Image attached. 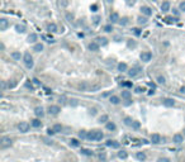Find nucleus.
<instances>
[{
	"mask_svg": "<svg viewBox=\"0 0 185 162\" xmlns=\"http://www.w3.org/2000/svg\"><path fill=\"white\" fill-rule=\"evenodd\" d=\"M23 60H24V63H25V66H27L28 68L33 67V58L31 56V53H25L24 57H23Z\"/></svg>",
	"mask_w": 185,
	"mask_h": 162,
	"instance_id": "1",
	"label": "nucleus"
},
{
	"mask_svg": "<svg viewBox=\"0 0 185 162\" xmlns=\"http://www.w3.org/2000/svg\"><path fill=\"white\" fill-rule=\"evenodd\" d=\"M29 124L27 123V122H20L19 124H18V129H19L20 132H23V133H25V132L29 130Z\"/></svg>",
	"mask_w": 185,
	"mask_h": 162,
	"instance_id": "2",
	"label": "nucleus"
},
{
	"mask_svg": "<svg viewBox=\"0 0 185 162\" xmlns=\"http://www.w3.org/2000/svg\"><path fill=\"white\" fill-rule=\"evenodd\" d=\"M10 146H12V139L8 137H4L1 139V142H0V147L1 148H6V147H10Z\"/></svg>",
	"mask_w": 185,
	"mask_h": 162,
	"instance_id": "3",
	"label": "nucleus"
},
{
	"mask_svg": "<svg viewBox=\"0 0 185 162\" xmlns=\"http://www.w3.org/2000/svg\"><path fill=\"white\" fill-rule=\"evenodd\" d=\"M151 58H152V53L151 52H142L141 53V60L142 61L148 62V61H151Z\"/></svg>",
	"mask_w": 185,
	"mask_h": 162,
	"instance_id": "4",
	"label": "nucleus"
},
{
	"mask_svg": "<svg viewBox=\"0 0 185 162\" xmlns=\"http://www.w3.org/2000/svg\"><path fill=\"white\" fill-rule=\"evenodd\" d=\"M50 114H52V115H57L58 113H60V106H57V105H51L50 108Z\"/></svg>",
	"mask_w": 185,
	"mask_h": 162,
	"instance_id": "5",
	"label": "nucleus"
},
{
	"mask_svg": "<svg viewBox=\"0 0 185 162\" xmlns=\"http://www.w3.org/2000/svg\"><path fill=\"white\" fill-rule=\"evenodd\" d=\"M108 147H112V148H119V142H117V141H112V139H109V141H106L105 143Z\"/></svg>",
	"mask_w": 185,
	"mask_h": 162,
	"instance_id": "6",
	"label": "nucleus"
},
{
	"mask_svg": "<svg viewBox=\"0 0 185 162\" xmlns=\"http://www.w3.org/2000/svg\"><path fill=\"white\" fill-rule=\"evenodd\" d=\"M151 142L155 143V144H157V143L161 142V135L157 134V133H153L152 135H151Z\"/></svg>",
	"mask_w": 185,
	"mask_h": 162,
	"instance_id": "7",
	"label": "nucleus"
},
{
	"mask_svg": "<svg viewBox=\"0 0 185 162\" xmlns=\"http://www.w3.org/2000/svg\"><path fill=\"white\" fill-rule=\"evenodd\" d=\"M141 12H142V14H145L146 17H150L151 14H152V10H151V8H148V6H142Z\"/></svg>",
	"mask_w": 185,
	"mask_h": 162,
	"instance_id": "8",
	"label": "nucleus"
},
{
	"mask_svg": "<svg viewBox=\"0 0 185 162\" xmlns=\"http://www.w3.org/2000/svg\"><path fill=\"white\" fill-rule=\"evenodd\" d=\"M162 104H164L165 106H167V108H171V106L175 105V101H174L172 99H165V100L162 101Z\"/></svg>",
	"mask_w": 185,
	"mask_h": 162,
	"instance_id": "9",
	"label": "nucleus"
},
{
	"mask_svg": "<svg viewBox=\"0 0 185 162\" xmlns=\"http://www.w3.org/2000/svg\"><path fill=\"white\" fill-rule=\"evenodd\" d=\"M8 25H9V23L6 19H4V18L0 19V29H1V31H5V29L8 28Z\"/></svg>",
	"mask_w": 185,
	"mask_h": 162,
	"instance_id": "10",
	"label": "nucleus"
},
{
	"mask_svg": "<svg viewBox=\"0 0 185 162\" xmlns=\"http://www.w3.org/2000/svg\"><path fill=\"white\" fill-rule=\"evenodd\" d=\"M31 126H32L33 128H39L41 126H42V122H41L39 119H33V120L31 122Z\"/></svg>",
	"mask_w": 185,
	"mask_h": 162,
	"instance_id": "11",
	"label": "nucleus"
},
{
	"mask_svg": "<svg viewBox=\"0 0 185 162\" xmlns=\"http://www.w3.org/2000/svg\"><path fill=\"white\" fill-rule=\"evenodd\" d=\"M183 139H184L183 134H179V133H177V134H175V135H174V142H175V143H177V144L183 142Z\"/></svg>",
	"mask_w": 185,
	"mask_h": 162,
	"instance_id": "12",
	"label": "nucleus"
},
{
	"mask_svg": "<svg viewBox=\"0 0 185 162\" xmlns=\"http://www.w3.org/2000/svg\"><path fill=\"white\" fill-rule=\"evenodd\" d=\"M161 10L162 12H169L170 10V3L169 1H164L161 4Z\"/></svg>",
	"mask_w": 185,
	"mask_h": 162,
	"instance_id": "13",
	"label": "nucleus"
},
{
	"mask_svg": "<svg viewBox=\"0 0 185 162\" xmlns=\"http://www.w3.org/2000/svg\"><path fill=\"white\" fill-rule=\"evenodd\" d=\"M89 50L90 51H98L99 50V43L98 42H91L89 45Z\"/></svg>",
	"mask_w": 185,
	"mask_h": 162,
	"instance_id": "14",
	"label": "nucleus"
},
{
	"mask_svg": "<svg viewBox=\"0 0 185 162\" xmlns=\"http://www.w3.org/2000/svg\"><path fill=\"white\" fill-rule=\"evenodd\" d=\"M139 71H141V70H139V67H134V68H132V70H131V71H129V72H128V75L133 77V76L138 75V73H139Z\"/></svg>",
	"mask_w": 185,
	"mask_h": 162,
	"instance_id": "15",
	"label": "nucleus"
},
{
	"mask_svg": "<svg viewBox=\"0 0 185 162\" xmlns=\"http://www.w3.org/2000/svg\"><path fill=\"white\" fill-rule=\"evenodd\" d=\"M34 113L37 117H43V108H41V106H37V108L34 109Z\"/></svg>",
	"mask_w": 185,
	"mask_h": 162,
	"instance_id": "16",
	"label": "nucleus"
},
{
	"mask_svg": "<svg viewBox=\"0 0 185 162\" xmlns=\"http://www.w3.org/2000/svg\"><path fill=\"white\" fill-rule=\"evenodd\" d=\"M110 20H112L113 23L118 22V20H119V14H118V13H112V14H110Z\"/></svg>",
	"mask_w": 185,
	"mask_h": 162,
	"instance_id": "17",
	"label": "nucleus"
},
{
	"mask_svg": "<svg viewBox=\"0 0 185 162\" xmlns=\"http://www.w3.org/2000/svg\"><path fill=\"white\" fill-rule=\"evenodd\" d=\"M103 137H104V134L100 130H95V141H102Z\"/></svg>",
	"mask_w": 185,
	"mask_h": 162,
	"instance_id": "18",
	"label": "nucleus"
},
{
	"mask_svg": "<svg viewBox=\"0 0 185 162\" xmlns=\"http://www.w3.org/2000/svg\"><path fill=\"white\" fill-rule=\"evenodd\" d=\"M47 29H48V32H57V25L55 24V23H51L48 24V27H47Z\"/></svg>",
	"mask_w": 185,
	"mask_h": 162,
	"instance_id": "19",
	"label": "nucleus"
},
{
	"mask_svg": "<svg viewBox=\"0 0 185 162\" xmlns=\"http://www.w3.org/2000/svg\"><path fill=\"white\" fill-rule=\"evenodd\" d=\"M79 89L80 90H84V91H88V90H90L91 89V86H89L88 85V84H80V85H79Z\"/></svg>",
	"mask_w": 185,
	"mask_h": 162,
	"instance_id": "20",
	"label": "nucleus"
},
{
	"mask_svg": "<svg viewBox=\"0 0 185 162\" xmlns=\"http://www.w3.org/2000/svg\"><path fill=\"white\" fill-rule=\"evenodd\" d=\"M136 157H137V160H139V161H145L146 160V154L143 152H137Z\"/></svg>",
	"mask_w": 185,
	"mask_h": 162,
	"instance_id": "21",
	"label": "nucleus"
},
{
	"mask_svg": "<svg viewBox=\"0 0 185 162\" xmlns=\"http://www.w3.org/2000/svg\"><path fill=\"white\" fill-rule=\"evenodd\" d=\"M81 153L85 154V156H92V151L88 148H81Z\"/></svg>",
	"mask_w": 185,
	"mask_h": 162,
	"instance_id": "22",
	"label": "nucleus"
},
{
	"mask_svg": "<svg viewBox=\"0 0 185 162\" xmlns=\"http://www.w3.org/2000/svg\"><path fill=\"white\" fill-rule=\"evenodd\" d=\"M36 40H37V34L32 33V34L28 36V42H29V43H33V42H36Z\"/></svg>",
	"mask_w": 185,
	"mask_h": 162,
	"instance_id": "23",
	"label": "nucleus"
},
{
	"mask_svg": "<svg viewBox=\"0 0 185 162\" xmlns=\"http://www.w3.org/2000/svg\"><path fill=\"white\" fill-rule=\"evenodd\" d=\"M118 157L122 158V160H125V158L128 157V153L125 152V151H120V152H118Z\"/></svg>",
	"mask_w": 185,
	"mask_h": 162,
	"instance_id": "24",
	"label": "nucleus"
},
{
	"mask_svg": "<svg viewBox=\"0 0 185 162\" xmlns=\"http://www.w3.org/2000/svg\"><path fill=\"white\" fill-rule=\"evenodd\" d=\"M118 70H119V71H127V65L124 63V62H120L119 65H118Z\"/></svg>",
	"mask_w": 185,
	"mask_h": 162,
	"instance_id": "25",
	"label": "nucleus"
},
{
	"mask_svg": "<svg viewBox=\"0 0 185 162\" xmlns=\"http://www.w3.org/2000/svg\"><path fill=\"white\" fill-rule=\"evenodd\" d=\"M89 141H95V130H92V132H89L88 133V138Z\"/></svg>",
	"mask_w": 185,
	"mask_h": 162,
	"instance_id": "26",
	"label": "nucleus"
},
{
	"mask_svg": "<svg viewBox=\"0 0 185 162\" xmlns=\"http://www.w3.org/2000/svg\"><path fill=\"white\" fill-rule=\"evenodd\" d=\"M15 31H17L18 33H23V32L25 31V27H24V25H19V24H17V25H15Z\"/></svg>",
	"mask_w": 185,
	"mask_h": 162,
	"instance_id": "27",
	"label": "nucleus"
},
{
	"mask_svg": "<svg viewBox=\"0 0 185 162\" xmlns=\"http://www.w3.org/2000/svg\"><path fill=\"white\" fill-rule=\"evenodd\" d=\"M106 129H109V130H114V129H116V124L112 123V122H108V123H106Z\"/></svg>",
	"mask_w": 185,
	"mask_h": 162,
	"instance_id": "28",
	"label": "nucleus"
},
{
	"mask_svg": "<svg viewBox=\"0 0 185 162\" xmlns=\"http://www.w3.org/2000/svg\"><path fill=\"white\" fill-rule=\"evenodd\" d=\"M79 137H80L81 139L88 138V132H86V130H80V132H79Z\"/></svg>",
	"mask_w": 185,
	"mask_h": 162,
	"instance_id": "29",
	"label": "nucleus"
},
{
	"mask_svg": "<svg viewBox=\"0 0 185 162\" xmlns=\"http://www.w3.org/2000/svg\"><path fill=\"white\" fill-rule=\"evenodd\" d=\"M42 50H43V45H42V43H37V45L34 46V51H36V52H41Z\"/></svg>",
	"mask_w": 185,
	"mask_h": 162,
	"instance_id": "30",
	"label": "nucleus"
},
{
	"mask_svg": "<svg viewBox=\"0 0 185 162\" xmlns=\"http://www.w3.org/2000/svg\"><path fill=\"white\" fill-rule=\"evenodd\" d=\"M110 103H112V104H118V103H119V98L118 96H110Z\"/></svg>",
	"mask_w": 185,
	"mask_h": 162,
	"instance_id": "31",
	"label": "nucleus"
},
{
	"mask_svg": "<svg viewBox=\"0 0 185 162\" xmlns=\"http://www.w3.org/2000/svg\"><path fill=\"white\" fill-rule=\"evenodd\" d=\"M122 98L123 99H129L131 98V93H129V91H122Z\"/></svg>",
	"mask_w": 185,
	"mask_h": 162,
	"instance_id": "32",
	"label": "nucleus"
},
{
	"mask_svg": "<svg viewBox=\"0 0 185 162\" xmlns=\"http://www.w3.org/2000/svg\"><path fill=\"white\" fill-rule=\"evenodd\" d=\"M97 40H98V43H99V45H102V46H105L106 43H108V40H106L105 38H98Z\"/></svg>",
	"mask_w": 185,
	"mask_h": 162,
	"instance_id": "33",
	"label": "nucleus"
},
{
	"mask_svg": "<svg viewBox=\"0 0 185 162\" xmlns=\"http://www.w3.org/2000/svg\"><path fill=\"white\" fill-rule=\"evenodd\" d=\"M70 144L74 146V147H79L80 143H79V141H77V139H71V141H70Z\"/></svg>",
	"mask_w": 185,
	"mask_h": 162,
	"instance_id": "34",
	"label": "nucleus"
},
{
	"mask_svg": "<svg viewBox=\"0 0 185 162\" xmlns=\"http://www.w3.org/2000/svg\"><path fill=\"white\" fill-rule=\"evenodd\" d=\"M132 127L134 128V129H138V128L141 127V123H139V122H136V120H133V123H132Z\"/></svg>",
	"mask_w": 185,
	"mask_h": 162,
	"instance_id": "35",
	"label": "nucleus"
},
{
	"mask_svg": "<svg viewBox=\"0 0 185 162\" xmlns=\"http://www.w3.org/2000/svg\"><path fill=\"white\" fill-rule=\"evenodd\" d=\"M61 129H62L61 124H55V126H53V130L56 132V133H57V132H61Z\"/></svg>",
	"mask_w": 185,
	"mask_h": 162,
	"instance_id": "36",
	"label": "nucleus"
},
{
	"mask_svg": "<svg viewBox=\"0 0 185 162\" xmlns=\"http://www.w3.org/2000/svg\"><path fill=\"white\" fill-rule=\"evenodd\" d=\"M12 57L14 60H20V53L19 52H13L12 53Z\"/></svg>",
	"mask_w": 185,
	"mask_h": 162,
	"instance_id": "37",
	"label": "nucleus"
},
{
	"mask_svg": "<svg viewBox=\"0 0 185 162\" xmlns=\"http://www.w3.org/2000/svg\"><path fill=\"white\" fill-rule=\"evenodd\" d=\"M124 123L127 124V126H132V123H133V120L131 119L129 117H127V118H124Z\"/></svg>",
	"mask_w": 185,
	"mask_h": 162,
	"instance_id": "38",
	"label": "nucleus"
},
{
	"mask_svg": "<svg viewBox=\"0 0 185 162\" xmlns=\"http://www.w3.org/2000/svg\"><path fill=\"white\" fill-rule=\"evenodd\" d=\"M138 23H139V24H146V23H147V19H146V18L139 17V18H138Z\"/></svg>",
	"mask_w": 185,
	"mask_h": 162,
	"instance_id": "39",
	"label": "nucleus"
},
{
	"mask_svg": "<svg viewBox=\"0 0 185 162\" xmlns=\"http://www.w3.org/2000/svg\"><path fill=\"white\" fill-rule=\"evenodd\" d=\"M157 81H158V82H160V84H162V85H164V84L166 82V81H165V77H164V76H158V77H157Z\"/></svg>",
	"mask_w": 185,
	"mask_h": 162,
	"instance_id": "40",
	"label": "nucleus"
},
{
	"mask_svg": "<svg viewBox=\"0 0 185 162\" xmlns=\"http://www.w3.org/2000/svg\"><path fill=\"white\" fill-rule=\"evenodd\" d=\"M122 85L124 87H132V82H129V81H125V82H122Z\"/></svg>",
	"mask_w": 185,
	"mask_h": 162,
	"instance_id": "41",
	"label": "nucleus"
},
{
	"mask_svg": "<svg viewBox=\"0 0 185 162\" xmlns=\"http://www.w3.org/2000/svg\"><path fill=\"white\" fill-rule=\"evenodd\" d=\"M104 31H105V32H112V31H113L112 25H109V24H108V25H105V27H104Z\"/></svg>",
	"mask_w": 185,
	"mask_h": 162,
	"instance_id": "42",
	"label": "nucleus"
},
{
	"mask_svg": "<svg viewBox=\"0 0 185 162\" xmlns=\"http://www.w3.org/2000/svg\"><path fill=\"white\" fill-rule=\"evenodd\" d=\"M99 120H100L102 123H105V122L108 120V117H106V115H102V117H100V119H99Z\"/></svg>",
	"mask_w": 185,
	"mask_h": 162,
	"instance_id": "43",
	"label": "nucleus"
},
{
	"mask_svg": "<svg viewBox=\"0 0 185 162\" xmlns=\"http://www.w3.org/2000/svg\"><path fill=\"white\" fill-rule=\"evenodd\" d=\"M133 33H134L136 36H139V34H141V31H139L138 28H133Z\"/></svg>",
	"mask_w": 185,
	"mask_h": 162,
	"instance_id": "44",
	"label": "nucleus"
},
{
	"mask_svg": "<svg viewBox=\"0 0 185 162\" xmlns=\"http://www.w3.org/2000/svg\"><path fill=\"white\" fill-rule=\"evenodd\" d=\"M179 8H180V10L185 12V1H181V3H180V6H179Z\"/></svg>",
	"mask_w": 185,
	"mask_h": 162,
	"instance_id": "45",
	"label": "nucleus"
},
{
	"mask_svg": "<svg viewBox=\"0 0 185 162\" xmlns=\"http://www.w3.org/2000/svg\"><path fill=\"white\" fill-rule=\"evenodd\" d=\"M25 87H28V89H31V90L34 89V87H33V85H32V82H25Z\"/></svg>",
	"mask_w": 185,
	"mask_h": 162,
	"instance_id": "46",
	"label": "nucleus"
},
{
	"mask_svg": "<svg viewBox=\"0 0 185 162\" xmlns=\"http://www.w3.org/2000/svg\"><path fill=\"white\" fill-rule=\"evenodd\" d=\"M157 162H170V160H169V158H166V157H164V158H160Z\"/></svg>",
	"mask_w": 185,
	"mask_h": 162,
	"instance_id": "47",
	"label": "nucleus"
},
{
	"mask_svg": "<svg viewBox=\"0 0 185 162\" xmlns=\"http://www.w3.org/2000/svg\"><path fill=\"white\" fill-rule=\"evenodd\" d=\"M127 20H128L127 18H123V19L119 22V23H120V24H123V25H125V24H127Z\"/></svg>",
	"mask_w": 185,
	"mask_h": 162,
	"instance_id": "48",
	"label": "nucleus"
},
{
	"mask_svg": "<svg viewBox=\"0 0 185 162\" xmlns=\"http://www.w3.org/2000/svg\"><path fill=\"white\" fill-rule=\"evenodd\" d=\"M97 9H98V5H91V12H97Z\"/></svg>",
	"mask_w": 185,
	"mask_h": 162,
	"instance_id": "49",
	"label": "nucleus"
},
{
	"mask_svg": "<svg viewBox=\"0 0 185 162\" xmlns=\"http://www.w3.org/2000/svg\"><path fill=\"white\" fill-rule=\"evenodd\" d=\"M92 20H94V23H95V24H98V23H99V20H100V18H99V17H95Z\"/></svg>",
	"mask_w": 185,
	"mask_h": 162,
	"instance_id": "50",
	"label": "nucleus"
},
{
	"mask_svg": "<svg viewBox=\"0 0 185 162\" xmlns=\"http://www.w3.org/2000/svg\"><path fill=\"white\" fill-rule=\"evenodd\" d=\"M110 94H112V93H110V91H106V93H104V94L102 95V96H103V98H106V96H109Z\"/></svg>",
	"mask_w": 185,
	"mask_h": 162,
	"instance_id": "51",
	"label": "nucleus"
},
{
	"mask_svg": "<svg viewBox=\"0 0 185 162\" xmlns=\"http://www.w3.org/2000/svg\"><path fill=\"white\" fill-rule=\"evenodd\" d=\"M43 141L47 143V144H52V141H50V139H47V138H43Z\"/></svg>",
	"mask_w": 185,
	"mask_h": 162,
	"instance_id": "52",
	"label": "nucleus"
},
{
	"mask_svg": "<svg viewBox=\"0 0 185 162\" xmlns=\"http://www.w3.org/2000/svg\"><path fill=\"white\" fill-rule=\"evenodd\" d=\"M47 132H48V134H50V135H52V134H55V133H56V132L53 130V128H52V129H48Z\"/></svg>",
	"mask_w": 185,
	"mask_h": 162,
	"instance_id": "53",
	"label": "nucleus"
},
{
	"mask_svg": "<svg viewBox=\"0 0 185 162\" xmlns=\"http://www.w3.org/2000/svg\"><path fill=\"white\" fill-rule=\"evenodd\" d=\"M99 158H100V160H105V154L104 153H100V154H99Z\"/></svg>",
	"mask_w": 185,
	"mask_h": 162,
	"instance_id": "54",
	"label": "nucleus"
},
{
	"mask_svg": "<svg viewBox=\"0 0 185 162\" xmlns=\"http://www.w3.org/2000/svg\"><path fill=\"white\" fill-rule=\"evenodd\" d=\"M136 43L134 42H128V47H134Z\"/></svg>",
	"mask_w": 185,
	"mask_h": 162,
	"instance_id": "55",
	"label": "nucleus"
},
{
	"mask_svg": "<svg viewBox=\"0 0 185 162\" xmlns=\"http://www.w3.org/2000/svg\"><path fill=\"white\" fill-rule=\"evenodd\" d=\"M180 93L181 94H185V86H181L180 87Z\"/></svg>",
	"mask_w": 185,
	"mask_h": 162,
	"instance_id": "56",
	"label": "nucleus"
},
{
	"mask_svg": "<svg viewBox=\"0 0 185 162\" xmlns=\"http://www.w3.org/2000/svg\"><path fill=\"white\" fill-rule=\"evenodd\" d=\"M142 91H143V90L141 89V87H136V93H138V94H139V93H142Z\"/></svg>",
	"mask_w": 185,
	"mask_h": 162,
	"instance_id": "57",
	"label": "nucleus"
},
{
	"mask_svg": "<svg viewBox=\"0 0 185 162\" xmlns=\"http://www.w3.org/2000/svg\"><path fill=\"white\" fill-rule=\"evenodd\" d=\"M33 84H34V85H36V86H38V85H39L38 80H36V79H34V80H33Z\"/></svg>",
	"mask_w": 185,
	"mask_h": 162,
	"instance_id": "58",
	"label": "nucleus"
},
{
	"mask_svg": "<svg viewBox=\"0 0 185 162\" xmlns=\"http://www.w3.org/2000/svg\"><path fill=\"white\" fill-rule=\"evenodd\" d=\"M71 104L72 105H77V101L76 100H71Z\"/></svg>",
	"mask_w": 185,
	"mask_h": 162,
	"instance_id": "59",
	"label": "nucleus"
},
{
	"mask_svg": "<svg viewBox=\"0 0 185 162\" xmlns=\"http://www.w3.org/2000/svg\"><path fill=\"white\" fill-rule=\"evenodd\" d=\"M184 135H185V129H184Z\"/></svg>",
	"mask_w": 185,
	"mask_h": 162,
	"instance_id": "60",
	"label": "nucleus"
},
{
	"mask_svg": "<svg viewBox=\"0 0 185 162\" xmlns=\"http://www.w3.org/2000/svg\"><path fill=\"white\" fill-rule=\"evenodd\" d=\"M153 1H156V0H153Z\"/></svg>",
	"mask_w": 185,
	"mask_h": 162,
	"instance_id": "61",
	"label": "nucleus"
}]
</instances>
